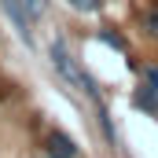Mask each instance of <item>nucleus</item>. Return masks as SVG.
I'll return each mask as SVG.
<instances>
[{
    "instance_id": "obj_1",
    "label": "nucleus",
    "mask_w": 158,
    "mask_h": 158,
    "mask_svg": "<svg viewBox=\"0 0 158 158\" xmlns=\"http://www.w3.org/2000/svg\"><path fill=\"white\" fill-rule=\"evenodd\" d=\"M48 59H52V66H55V74L63 85H70V88H77L85 99H92V103H103V88H99V81L92 77L85 66L77 63V55L66 48V40L55 37L48 44Z\"/></svg>"
},
{
    "instance_id": "obj_2",
    "label": "nucleus",
    "mask_w": 158,
    "mask_h": 158,
    "mask_svg": "<svg viewBox=\"0 0 158 158\" xmlns=\"http://www.w3.org/2000/svg\"><path fill=\"white\" fill-rule=\"evenodd\" d=\"M40 147H44L48 158H81L77 140H74L70 132H63V129H48L44 140H40Z\"/></svg>"
},
{
    "instance_id": "obj_3",
    "label": "nucleus",
    "mask_w": 158,
    "mask_h": 158,
    "mask_svg": "<svg viewBox=\"0 0 158 158\" xmlns=\"http://www.w3.org/2000/svg\"><path fill=\"white\" fill-rule=\"evenodd\" d=\"M0 7H4V15L15 22L19 40H22L26 48H33V22H30V15H26V4H22V0H0Z\"/></svg>"
},
{
    "instance_id": "obj_4",
    "label": "nucleus",
    "mask_w": 158,
    "mask_h": 158,
    "mask_svg": "<svg viewBox=\"0 0 158 158\" xmlns=\"http://www.w3.org/2000/svg\"><path fill=\"white\" fill-rule=\"evenodd\" d=\"M132 107L143 110V114H155V118H158V92H155V88H147V85L140 81L136 92H132Z\"/></svg>"
},
{
    "instance_id": "obj_5",
    "label": "nucleus",
    "mask_w": 158,
    "mask_h": 158,
    "mask_svg": "<svg viewBox=\"0 0 158 158\" xmlns=\"http://www.w3.org/2000/svg\"><path fill=\"white\" fill-rule=\"evenodd\" d=\"M140 30H143V37L158 40V0L151 4V7H143V11H140Z\"/></svg>"
},
{
    "instance_id": "obj_6",
    "label": "nucleus",
    "mask_w": 158,
    "mask_h": 158,
    "mask_svg": "<svg viewBox=\"0 0 158 158\" xmlns=\"http://www.w3.org/2000/svg\"><path fill=\"white\" fill-rule=\"evenodd\" d=\"M96 118H99V129H103L107 143L114 147V143H118V129H114V121H110V114H107V103H96Z\"/></svg>"
},
{
    "instance_id": "obj_7",
    "label": "nucleus",
    "mask_w": 158,
    "mask_h": 158,
    "mask_svg": "<svg viewBox=\"0 0 158 158\" xmlns=\"http://www.w3.org/2000/svg\"><path fill=\"white\" fill-rule=\"evenodd\" d=\"M26 4V15H30V22H40L44 15H48V0H22Z\"/></svg>"
},
{
    "instance_id": "obj_8",
    "label": "nucleus",
    "mask_w": 158,
    "mask_h": 158,
    "mask_svg": "<svg viewBox=\"0 0 158 158\" xmlns=\"http://www.w3.org/2000/svg\"><path fill=\"white\" fill-rule=\"evenodd\" d=\"M66 4H70L74 11H81V15H92V11H99L107 0H66Z\"/></svg>"
},
{
    "instance_id": "obj_9",
    "label": "nucleus",
    "mask_w": 158,
    "mask_h": 158,
    "mask_svg": "<svg viewBox=\"0 0 158 158\" xmlns=\"http://www.w3.org/2000/svg\"><path fill=\"white\" fill-rule=\"evenodd\" d=\"M140 81H143L147 88H155V92H158V63H151V66H143V70H140Z\"/></svg>"
},
{
    "instance_id": "obj_10",
    "label": "nucleus",
    "mask_w": 158,
    "mask_h": 158,
    "mask_svg": "<svg viewBox=\"0 0 158 158\" xmlns=\"http://www.w3.org/2000/svg\"><path fill=\"white\" fill-rule=\"evenodd\" d=\"M99 40H103V44H110V48H118V52H125V40H121L114 30H99Z\"/></svg>"
}]
</instances>
